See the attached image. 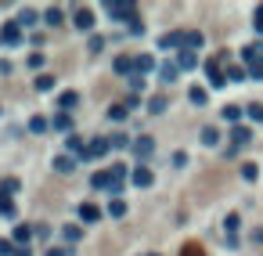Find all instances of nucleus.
Returning <instances> with one entry per match:
<instances>
[{
	"instance_id": "obj_5",
	"label": "nucleus",
	"mask_w": 263,
	"mask_h": 256,
	"mask_svg": "<svg viewBox=\"0 0 263 256\" xmlns=\"http://www.w3.org/2000/svg\"><path fill=\"white\" fill-rule=\"evenodd\" d=\"M159 76H162V83H166V87H173L177 76H180V65H177V61H162V65H159Z\"/></svg>"
},
{
	"instance_id": "obj_42",
	"label": "nucleus",
	"mask_w": 263,
	"mask_h": 256,
	"mask_svg": "<svg viewBox=\"0 0 263 256\" xmlns=\"http://www.w3.org/2000/svg\"><path fill=\"white\" fill-rule=\"evenodd\" d=\"M249 79H256V83H260V79H263V65H252L249 69Z\"/></svg>"
},
{
	"instance_id": "obj_10",
	"label": "nucleus",
	"mask_w": 263,
	"mask_h": 256,
	"mask_svg": "<svg viewBox=\"0 0 263 256\" xmlns=\"http://www.w3.org/2000/svg\"><path fill=\"white\" fill-rule=\"evenodd\" d=\"M249 141H252L249 126H234V130H231V148H242V144H249Z\"/></svg>"
},
{
	"instance_id": "obj_26",
	"label": "nucleus",
	"mask_w": 263,
	"mask_h": 256,
	"mask_svg": "<svg viewBox=\"0 0 263 256\" xmlns=\"http://www.w3.org/2000/svg\"><path fill=\"white\" fill-rule=\"evenodd\" d=\"M216 141H220V134H216V126H202V144H209V148H213Z\"/></svg>"
},
{
	"instance_id": "obj_7",
	"label": "nucleus",
	"mask_w": 263,
	"mask_h": 256,
	"mask_svg": "<svg viewBox=\"0 0 263 256\" xmlns=\"http://www.w3.org/2000/svg\"><path fill=\"white\" fill-rule=\"evenodd\" d=\"M206 72H209V87L227 83V72H220V61H206Z\"/></svg>"
},
{
	"instance_id": "obj_28",
	"label": "nucleus",
	"mask_w": 263,
	"mask_h": 256,
	"mask_svg": "<svg viewBox=\"0 0 263 256\" xmlns=\"http://www.w3.org/2000/svg\"><path fill=\"white\" fill-rule=\"evenodd\" d=\"M126 213V202L123 198H112V202H108V217H123Z\"/></svg>"
},
{
	"instance_id": "obj_43",
	"label": "nucleus",
	"mask_w": 263,
	"mask_h": 256,
	"mask_svg": "<svg viewBox=\"0 0 263 256\" xmlns=\"http://www.w3.org/2000/svg\"><path fill=\"white\" fill-rule=\"evenodd\" d=\"M101 47H105V40H101V36H90V51L97 54V51H101Z\"/></svg>"
},
{
	"instance_id": "obj_15",
	"label": "nucleus",
	"mask_w": 263,
	"mask_h": 256,
	"mask_svg": "<svg viewBox=\"0 0 263 256\" xmlns=\"http://www.w3.org/2000/svg\"><path fill=\"white\" fill-rule=\"evenodd\" d=\"M97 217H101V209H97V206H90V202L79 206V220H83V224H94Z\"/></svg>"
},
{
	"instance_id": "obj_47",
	"label": "nucleus",
	"mask_w": 263,
	"mask_h": 256,
	"mask_svg": "<svg viewBox=\"0 0 263 256\" xmlns=\"http://www.w3.org/2000/svg\"><path fill=\"white\" fill-rule=\"evenodd\" d=\"M15 256H33L29 249H15Z\"/></svg>"
},
{
	"instance_id": "obj_24",
	"label": "nucleus",
	"mask_w": 263,
	"mask_h": 256,
	"mask_svg": "<svg viewBox=\"0 0 263 256\" xmlns=\"http://www.w3.org/2000/svg\"><path fill=\"white\" fill-rule=\"evenodd\" d=\"M51 126H54V130H58V134H65L69 126H72V119H69L65 112H61V116H54V119H51Z\"/></svg>"
},
{
	"instance_id": "obj_44",
	"label": "nucleus",
	"mask_w": 263,
	"mask_h": 256,
	"mask_svg": "<svg viewBox=\"0 0 263 256\" xmlns=\"http://www.w3.org/2000/svg\"><path fill=\"white\" fill-rule=\"evenodd\" d=\"M130 87L133 90H144V76H130Z\"/></svg>"
},
{
	"instance_id": "obj_1",
	"label": "nucleus",
	"mask_w": 263,
	"mask_h": 256,
	"mask_svg": "<svg viewBox=\"0 0 263 256\" xmlns=\"http://www.w3.org/2000/svg\"><path fill=\"white\" fill-rule=\"evenodd\" d=\"M105 11H108V18H112V22H133V25H137V7H133V4H123V0H108Z\"/></svg>"
},
{
	"instance_id": "obj_2",
	"label": "nucleus",
	"mask_w": 263,
	"mask_h": 256,
	"mask_svg": "<svg viewBox=\"0 0 263 256\" xmlns=\"http://www.w3.org/2000/svg\"><path fill=\"white\" fill-rule=\"evenodd\" d=\"M151 152H155V141H151V137H137V141H133V155H137L141 166L151 159Z\"/></svg>"
},
{
	"instance_id": "obj_19",
	"label": "nucleus",
	"mask_w": 263,
	"mask_h": 256,
	"mask_svg": "<svg viewBox=\"0 0 263 256\" xmlns=\"http://www.w3.org/2000/svg\"><path fill=\"white\" fill-rule=\"evenodd\" d=\"M177 65H180V69H195V65H198V54H195V51H180Z\"/></svg>"
},
{
	"instance_id": "obj_21",
	"label": "nucleus",
	"mask_w": 263,
	"mask_h": 256,
	"mask_svg": "<svg viewBox=\"0 0 263 256\" xmlns=\"http://www.w3.org/2000/svg\"><path fill=\"white\" fill-rule=\"evenodd\" d=\"M18 25H22V29L36 25V11H33V7H22V15H18Z\"/></svg>"
},
{
	"instance_id": "obj_38",
	"label": "nucleus",
	"mask_w": 263,
	"mask_h": 256,
	"mask_svg": "<svg viewBox=\"0 0 263 256\" xmlns=\"http://www.w3.org/2000/svg\"><path fill=\"white\" fill-rule=\"evenodd\" d=\"M0 217H15V206H11V198H4V195H0Z\"/></svg>"
},
{
	"instance_id": "obj_27",
	"label": "nucleus",
	"mask_w": 263,
	"mask_h": 256,
	"mask_svg": "<svg viewBox=\"0 0 263 256\" xmlns=\"http://www.w3.org/2000/svg\"><path fill=\"white\" fill-rule=\"evenodd\" d=\"M15 191H18V180H15V177H7L4 184H0V195H4V198H11Z\"/></svg>"
},
{
	"instance_id": "obj_36",
	"label": "nucleus",
	"mask_w": 263,
	"mask_h": 256,
	"mask_svg": "<svg viewBox=\"0 0 263 256\" xmlns=\"http://www.w3.org/2000/svg\"><path fill=\"white\" fill-rule=\"evenodd\" d=\"M51 87H54V76H47V72L36 76V90H51Z\"/></svg>"
},
{
	"instance_id": "obj_3",
	"label": "nucleus",
	"mask_w": 263,
	"mask_h": 256,
	"mask_svg": "<svg viewBox=\"0 0 263 256\" xmlns=\"http://www.w3.org/2000/svg\"><path fill=\"white\" fill-rule=\"evenodd\" d=\"M108 148H112V137H94V141L87 144V159H101Z\"/></svg>"
},
{
	"instance_id": "obj_9",
	"label": "nucleus",
	"mask_w": 263,
	"mask_h": 256,
	"mask_svg": "<svg viewBox=\"0 0 263 256\" xmlns=\"http://www.w3.org/2000/svg\"><path fill=\"white\" fill-rule=\"evenodd\" d=\"M76 105H79V94H76V90H65V94H61L58 98V108H61V112H76Z\"/></svg>"
},
{
	"instance_id": "obj_45",
	"label": "nucleus",
	"mask_w": 263,
	"mask_h": 256,
	"mask_svg": "<svg viewBox=\"0 0 263 256\" xmlns=\"http://www.w3.org/2000/svg\"><path fill=\"white\" fill-rule=\"evenodd\" d=\"M43 256H69V249H61V245H58V249H54V245H51V249L43 253Z\"/></svg>"
},
{
	"instance_id": "obj_35",
	"label": "nucleus",
	"mask_w": 263,
	"mask_h": 256,
	"mask_svg": "<svg viewBox=\"0 0 263 256\" xmlns=\"http://www.w3.org/2000/svg\"><path fill=\"white\" fill-rule=\"evenodd\" d=\"M43 22H47V25H58V22H61V7H51V11L43 15Z\"/></svg>"
},
{
	"instance_id": "obj_8",
	"label": "nucleus",
	"mask_w": 263,
	"mask_h": 256,
	"mask_svg": "<svg viewBox=\"0 0 263 256\" xmlns=\"http://www.w3.org/2000/svg\"><path fill=\"white\" fill-rule=\"evenodd\" d=\"M18 40H22V25H18V22H11V25L0 29V43H18Z\"/></svg>"
},
{
	"instance_id": "obj_29",
	"label": "nucleus",
	"mask_w": 263,
	"mask_h": 256,
	"mask_svg": "<svg viewBox=\"0 0 263 256\" xmlns=\"http://www.w3.org/2000/svg\"><path fill=\"white\" fill-rule=\"evenodd\" d=\"M188 98H191V105H198V108H202V105H206V98H209V94H206L202 87H191V94H188Z\"/></svg>"
},
{
	"instance_id": "obj_30",
	"label": "nucleus",
	"mask_w": 263,
	"mask_h": 256,
	"mask_svg": "<svg viewBox=\"0 0 263 256\" xmlns=\"http://www.w3.org/2000/svg\"><path fill=\"white\" fill-rule=\"evenodd\" d=\"M245 116L252 123H263V105H245Z\"/></svg>"
},
{
	"instance_id": "obj_46",
	"label": "nucleus",
	"mask_w": 263,
	"mask_h": 256,
	"mask_svg": "<svg viewBox=\"0 0 263 256\" xmlns=\"http://www.w3.org/2000/svg\"><path fill=\"white\" fill-rule=\"evenodd\" d=\"M184 256H202V249L198 245H184Z\"/></svg>"
},
{
	"instance_id": "obj_6",
	"label": "nucleus",
	"mask_w": 263,
	"mask_h": 256,
	"mask_svg": "<svg viewBox=\"0 0 263 256\" xmlns=\"http://www.w3.org/2000/svg\"><path fill=\"white\" fill-rule=\"evenodd\" d=\"M159 47L162 51H184V33H166L159 40Z\"/></svg>"
},
{
	"instance_id": "obj_39",
	"label": "nucleus",
	"mask_w": 263,
	"mask_h": 256,
	"mask_svg": "<svg viewBox=\"0 0 263 256\" xmlns=\"http://www.w3.org/2000/svg\"><path fill=\"white\" fill-rule=\"evenodd\" d=\"M242 177H245V180H256V162H245V166H242Z\"/></svg>"
},
{
	"instance_id": "obj_31",
	"label": "nucleus",
	"mask_w": 263,
	"mask_h": 256,
	"mask_svg": "<svg viewBox=\"0 0 263 256\" xmlns=\"http://www.w3.org/2000/svg\"><path fill=\"white\" fill-rule=\"evenodd\" d=\"M112 148H133V141L126 134H112Z\"/></svg>"
},
{
	"instance_id": "obj_4",
	"label": "nucleus",
	"mask_w": 263,
	"mask_h": 256,
	"mask_svg": "<svg viewBox=\"0 0 263 256\" xmlns=\"http://www.w3.org/2000/svg\"><path fill=\"white\" fill-rule=\"evenodd\" d=\"M90 184H94L97 191H112L115 188V177H112V170H97L94 177H90Z\"/></svg>"
},
{
	"instance_id": "obj_37",
	"label": "nucleus",
	"mask_w": 263,
	"mask_h": 256,
	"mask_svg": "<svg viewBox=\"0 0 263 256\" xmlns=\"http://www.w3.org/2000/svg\"><path fill=\"white\" fill-rule=\"evenodd\" d=\"M238 224H242V220H238V213H231L227 220H224V227H227V235H231V238H234V231H238Z\"/></svg>"
},
{
	"instance_id": "obj_32",
	"label": "nucleus",
	"mask_w": 263,
	"mask_h": 256,
	"mask_svg": "<svg viewBox=\"0 0 263 256\" xmlns=\"http://www.w3.org/2000/svg\"><path fill=\"white\" fill-rule=\"evenodd\" d=\"M148 108H151V112H166V94H155L148 101Z\"/></svg>"
},
{
	"instance_id": "obj_16",
	"label": "nucleus",
	"mask_w": 263,
	"mask_h": 256,
	"mask_svg": "<svg viewBox=\"0 0 263 256\" xmlns=\"http://www.w3.org/2000/svg\"><path fill=\"white\" fill-rule=\"evenodd\" d=\"M133 65H137V76H144V72L155 69V58H151V54H137V58H133Z\"/></svg>"
},
{
	"instance_id": "obj_13",
	"label": "nucleus",
	"mask_w": 263,
	"mask_h": 256,
	"mask_svg": "<svg viewBox=\"0 0 263 256\" xmlns=\"http://www.w3.org/2000/svg\"><path fill=\"white\" fill-rule=\"evenodd\" d=\"M115 72H119V76H137V65H133V58H115Z\"/></svg>"
},
{
	"instance_id": "obj_25",
	"label": "nucleus",
	"mask_w": 263,
	"mask_h": 256,
	"mask_svg": "<svg viewBox=\"0 0 263 256\" xmlns=\"http://www.w3.org/2000/svg\"><path fill=\"white\" fill-rule=\"evenodd\" d=\"M245 76H249V72L242 69V65H231V69H227V83H242Z\"/></svg>"
},
{
	"instance_id": "obj_17",
	"label": "nucleus",
	"mask_w": 263,
	"mask_h": 256,
	"mask_svg": "<svg viewBox=\"0 0 263 256\" xmlns=\"http://www.w3.org/2000/svg\"><path fill=\"white\" fill-rule=\"evenodd\" d=\"M54 170L58 173H72L76 170V159H72V155H58V159H54Z\"/></svg>"
},
{
	"instance_id": "obj_33",
	"label": "nucleus",
	"mask_w": 263,
	"mask_h": 256,
	"mask_svg": "<svg viewBox=\"0 0 263 256\" xmlns=\"http://www.w3.org/2000/svg\"><path fill=\"white\" fill-rule=\"evenodd\" d=\"M61 235H65V242H79V238H83V231H79L76 224H69V227H65Z\"/></svg>"
},
{
	"instance_id": "obj_18",
	"label": "nucleus",
	"mask_w": 263,
	"mask_h": 256,
	"mask_svg": "<svg viewBox=\"0 0 263 256\" xmlns=\"http://www.w3.org/2000/svg\"><path fill=\"white\" fill-rule=\"evenodd\" d=\"M133 184H137V188H148V184H151V170H148V166H137V170H133Z\"/></svg>"
},
{
	"instance_id": "obj_34",
	"label": "nucleus",
	"mask_w": 263,
	"mask_h": 256,
	"mask_svg": "<svg viewBox=\"0 0 263 256\" xmlns=\"http://www.w3.org/2000/svg\"><path fill=\"white\" fill-rule=\"evenodd\" d=\"M108 119H115V123L126 119V105H112V108H108Z\"/></svg>"
},
{
	"instance_id": "obj_12",
	"label": "nucleus",
	"mask_w": 263,
	"mask_h": 256,
	"mask_svg": "<svg viewBox=\"0 0 263 256\" xmlns=\"http://www.w3.org/2000/svg\"><path fill=\"white\" fill-rule=\"evenodd\" d=\"M76 29H94V11H90V7H79L76 11Z\"/></svg>"
},
{
	"instance_id": "obj_23",
	"label": "nucleus",
	"mask_w": 263,
	"mask_h": 256,
	"mask_svg": "<svg viewBox=\"0 0 263 256\" xmlns=\"http://www.w3.org/2000/svg\"><path fill=\"white\" fill-rule=\"evenodd\" d=\"M220 112H224V119H227V123H238V119H242V108H238V105H224Z\"/></svg>"
},
{
	"instance_id": "obj_11",
	"label": "nucleus",
	"mask_w": 263,
	"mask_h": 256,
	"mask_svg": "<svg viewBox=\"0 0 263 256\" xmlns=\"http://www.w3.org/2000/svg\"><path fill=\"white\" fill-rule=\"evenodd\" d=\"M33 235H36V231H33L29 224H18V227H15V242H18V249H29V238H33Z\"/></svg>"
},
{
	"instance_id": "obj_20",
	"label": "nucleus",
	"mask_w": 263,
	"mask_h": 256,
	"mask_svg": "<svg viewBox=\"0 0 263 256\" xmlns=\"http://www.w3.org/2000/svg\"><path fill=\"white\" fill-rule=\"evenodd\" d=\"M47 130H51V123L43 119V116H33L29 119V134H47Z\"/></svg>"
},
{
	"instance_id": "obj_22",
	"label": "nucleus",
	"mask_w": 263,
	"mask_h": 256,
	"mask_svg": "<svg viewBox=\"0 0 263 256\" xmlns=\"http://www.w3.org/2000/svg\"><path fill=\"white\" fill-rule=\"evenodd\" d=\"M202 47V33H184V51H198Z\"/></svg>"
},
{
	"instance_id": "obj_14",
	"label": "nucleus",
	"mask_w": 263,
	"mask_h": 256,
	"mask_svg": "<svg viewBox=\"0 0 263 256\" xmlns=\"http://www.w3.org/2000/svg\"><path fill=\"white\" fill-rule=\"evenodd\" d=\"M87 144H90V141H83V137H76V134L69 137V152L79 155V159H87Z\"/></svg>"
},
{
	"instance_id": "obj_41",
	"label": "nucleus",
	"mask_w": 263,
	"mask_h": 256,
	"mask_svg": "<svg viewBox=\"0 0 263 256\" xmlns=\"http://www.w3.org/2000/svg\"><path fill=\"white\" fill-rule=\"evenodd\" d=\"M252 25H256V29H260V33H263V4H260V7H256V15H252Z\"/></svg>"
},
{
	"instance_id": "obj_40",
	"label": "nucleus",
	"mask_w": 263,
	"mask_h": 256,
	"mask_svg": "<svg viewBox=\"0 0 263 256\" xmlns=\"http://www.w3.org/2000/svg\"><path fill=\"white\" fill-rule=\"evenodd\" d=\"M0 256H15V242H7V238H0Z\"/></svg>"
}]
</instances>
